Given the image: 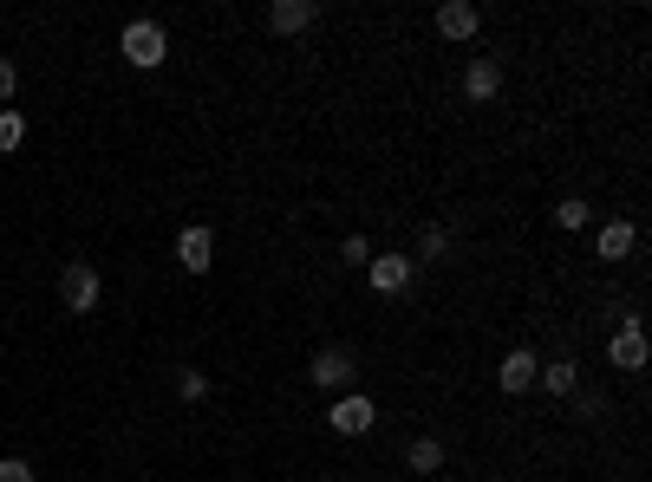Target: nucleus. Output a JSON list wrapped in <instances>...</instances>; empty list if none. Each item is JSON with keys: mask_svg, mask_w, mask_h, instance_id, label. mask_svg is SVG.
Masks as SVG:
<instances>
[{"mask_svg": "<svg viewBox=\"0 0 652 482\" xmlns=\"http://www.w3.org/2000/svg\"><path fill=\"white\" fill-rule=\"evenodd\" d=\"M118 52H124V65H137V72H157V65L170 59V33H163L157 20H131V26L118 33Z\"/></svg>", "mask_w": 652, "mask_h": 482, "instance_id": "obj_1", "label": "nucleus"}, {"mask_svg": "<svg viewBox=\"0 0 652 482\" xmlns=\"http://www.w3.org/2000/svg\"><path fill=\"white\" fill-rule=\"evenodd\" d=\"M647 359H652L647 320H640V313H620V326H614V339H607V366H614V372H627V379H640V372H647Z\"/></svg>", "mask_w": 652, "mask_h": 482, "instance_id": "obj_2", "label": "nucleus"}, {"mask_svg": "<svg viewBox=\"0 0 652 482\" xmlns=\"http://www.w3.org/2000/svg\"><path fill=\"white\" fill-rule=\"evenodd\" d=\"M307 379L320 385V392H359V353L353 346H320L313 353V366H307Z\"/></svg>", "mask_w": 652, "mask_h": 482, "instance_id": "obj_3", "label": "nucleus"}, {"mask_svg": "<svg viewBox=\"0 0 652 482\" xmlns=\"http://www.w3.org/2000/svg\"><path fill=\"white\" fill-rule=\"evenodd\" d=\"M98 300H104L98 268H91V261H65V268H59V307H65V313H98Z\"/></svg>", "mask_w": 652, "mask_h": 482, "instance_id": "obj_4", "label": "nucleus"}, {"mask_svg": "<svg viewBox=\"0 0 652 482\" xmlns=\"http://www.w3.org/2000/svg\"><path fill=\"white\" fill-rule=\"evenodd\" d=\"M372 424H379V405H372L366 392H340V398L327 405V431H333V437H366Z\"/></svg>", "mask_w": 652, "mask_h": 482, "instance_id": "obj_5", "label": "nucleus"}, {"mask_svg": "<svg viewBox=\"0 0 652 482\" xmlns=\"http://www.w3.org/2000/svg\"><path fill=\"white\" fill-rule=\"evenodd\" d=\"M536 372H542V353H536V346H509V353H503V366H496V385H503V398H522V392H536Z\"/></svg>", "mask_w": 652, "mask_h": 482, "instance_id": "obj_6", "label": "nucleus"}, {"mask_svg": "<svg viewBox=\"0 0 652 482\" xmlns=\"http://www.w3.org/2000/svg\"><path fill=\"white\" fill-rule=\"evenodd\" d=\"M313 26H320V0H274L268 7V33L274 39H300Z\"/></svg>", "mask_w": 652, "mask_h": 482, "instance_id": "obj_7", "label": "nucleus"}, {"mask_svg": "<svg viewBox=\"0 0 652 482\" xmlns=\"http://www.w3.org/2000/svg\"><path fill=\"white\" fill-rule=\"evenodd\" d=\"M176 268H183V274H209V268H216V228L189 222V228L176 235Z\"/></svg>", "mask_w": 652, "mask_h": 482, "instance_id": "obj_8", "label": "nucleus"}, {"mask_svg": "<svg viewBox=\"0 0 652 482\" xmlns=\"http://www.w3.org/2000/svg\"><path fill=\"white\" fill-rule=\"evenodd\" d=\"M366 281H372V294H405V287L418 281V261H411V255H372V261H366Z\"/></svg>", "mask_w": 652, "mask_h": 482, "instance_id": "obj_9", "label": "nucleus"}, {"mask_svg": "<svg viewBox=\"0 0 652 482\" xmlns=\"http://www.w3.org/2000/svg\"><path fill=\"white\" fill-rule=\"evenodd\" d=\"M464 98H470V104H496V98H503V59H490V52L470 59V65H464Z\"/></svg>", "mask_w": 652, "mask_h": 482, "instance_id": "obj_10", "label": "nucleus"}, {"mask_svg": "<svg viewBox=\"0 0 652 482\" xmlns=\"http://www.w3.org/2000/svg\"><path fill=\"white\" fill-rule=\"evenodd\" d=\"M477 26H483V7H477V0H444V7H438V33H444L451 46L477 39Z\"/></svg>", "mask_w": 652, "mask_h": 482, "instance_id": "obj_11", "label": "nucleus"}, {"mask_svg": "<svg viewBox=\"0 0 652 482\" xmlns=\"http://www.w3.org/2000/svg\"><path fill=\"white\" fill-rule=\"evenodd\" d=\"M633 248H640V228H633L627 215H614V222L594 228V255H601V261H627Z\"/></svg>", "mask_w": 652, "mask_h": 482, "instance_id": "obj_12", "label": "nucleus"}, {"mask_svg": "<svg viewBox=\"0 0 652 482\" xmlns=\"http://www.w3.org/2000/svg\"><path fill=\"white\" fill-rule=\"evenodd\" d=\"M536 385H542L549 398H575V392H581V372H575V359L562 353V359H542V372H536Z\"/></svg>", "mask_w": 652, "mask_h": 482, "instance_id": "obj_13", "label": "nucleus"}, {"mask_svg": "<svg viewBox=\"0 0 652 482\" xmlns=\"http://www.w3.org/2000/svg\"><path fill=\"white\" fill-rule=\"evenodd\" d=\"M405 470H411V477H438V470H444V444H438V437H411V444H405Z\"/></svg>", "mask_w": 652, "mask_h": 482, "instance_id": "obj_14", "label": "nucleus"}, {"mask_svg": "<svg viewBox=\"0 0 652 482\" xmlns=\"http://www.w3.org/2000/svg\"><path fill=\"white\" fill-rule=\"evenodd\" d=\"M555 228H568V235H575V228H594V202H588V196H562V202H555Z\"/></svg>", "mask_w": 652, "mask_h": 482, "instance_id": "obj_15", "label": "nucleus"}, {"mask_svg": "<svg viewBox=\"0 0 652 482\" xmlns=\"http://www.w3.org/2000/svg\"><path fill=\"white\" fill-rule=\"evenodd\" d=\"M444 255H451V228H444V222H425V228H418V255H411V261H444Z\"/></svg>", "mask_w": 652, "mask_h": 482, "instance_id": "obj_16", "label": "nucleus"}, {"mask_svg": "<svg viewBox=\"0 0 652 482\" xmlns=\"http://www.w3.org/2000/svg\"><path fill=\"white\" fill-rule=\"evenodd\" d=\"M176 398H183V405H202V398H209V372L183 366V372H176Z\"/></svg>", "mask_w": 652, "mask_h": 482, "instance_id": "obj_17", "label": "nucleus"}, {"mask_svg": "<svg viewBox=\"0 0 652 482\" xmlns=\"http://www.w3.org/2000/svg\"><path fill=\"white\" fill-rule=\"evenodd\" d=\"M372 255H379V248H372V235H346V242H340V261H346V268H366Z\"/></svg>", "mask_w": 652, "mask_h": 482, "instance_id": "obj_18", "label": "nucleus"}, {"mask_svg": "<svg viewBox=\"0 0 652 482\" xmlns=\"http://www.w3.org/2000/svg\"><path fill=\"white\" fill-rule=\"evenodd\" d=\"M20 144H26V118L7 104V111H0V150H20Z\"/></svg>", "mask_w": 652, "mask_h": 482, "instance_id": "obj_19", "label": "nucleus"}, {"mask_svg": "<svg viewBox=\"0 0 652 482\" xmlns=\"http://www.w3.org/2000/svg\"><path fill=\"white\" fill-rule=\"evenodd\" d=\"M0 482H39V470L26 457H0Z\"/></svg>", "mask_w": 652, "mask_h": 482, "instance_id": "obj_20", "label": "nucleus"}, {"mask_svg": "<svg viewBox=\"0 0 652 482\" xmlns=\"http://www.w3.org/2000/svg\"><path fill=\"white\" fill-rule=\"evenodd\" d=\"M13 91H20V65H13V59H0V104H7Z\"/></svg>", "mask_w": 652, "mask_h": 482, "instance_id": "obj_21", "label": "nucleus"}, {"mask_svg": "<svg viewBox=\"0 0 652 482\" xmlns=\"http://www.w3.org/2000/svg\"><path fill=\"white\" fill-rule=\"evenodd\" d=\"M575 405H581V418H601V411H607V398H601V392H575Z\"/></svg>", "mask_w": 652, "mask_h": 482, "instance_id": "obj_22", "label": "nucleus"}]
</instances>
